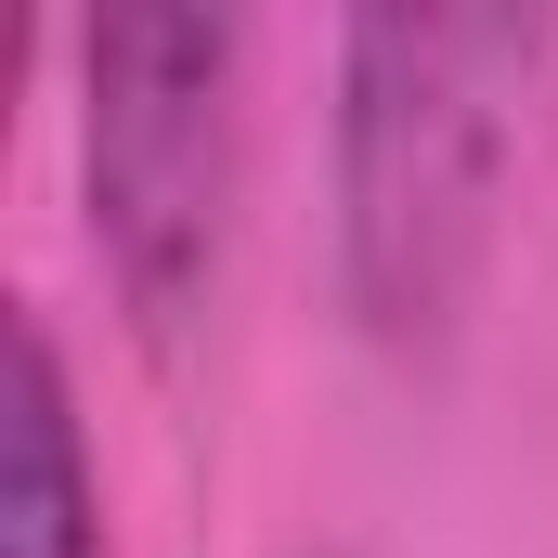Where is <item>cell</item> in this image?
Segmentation results:
<instances>
[{"mask_svg":"<svg viewBox=\"0 0 558 558\" xmlns=\"http://www.w3.org/2000/svg\"><path fill=\"white\" fill-rule=\"evenodd\" d=\"M507 65H533L507 13H364L338 39V260L377 338H441L481 274Z\"/></svg>","mask_w":558,"mask_h":558,"instance_id":"1","label":"cell"},{"mask_svg":"<svg viewBox=\"0 0 558 558\" xmlns=\"http://www.w3.org/2000/svg\"><path fill=\"white\" fill-rule=\"evenodd\" d=\"M234 78L247 26L195 0H118L78 26V182H92V260L143 338L169 351L234 247Z\"/></svg>","mask_w":558,"mask_h":558,"instance_id":"2","label":"cell"},{"mask_svg":"<svg viewBox=\"0 0 558 558\" xmlns=\"http://www.w3.org/2000/svg\"><path fill=\"white\" fill-rule=\"evenodd\" d=\"M0 558H105V481L39 312H13V377H0Z\"/></svg>","mask_w":558,"mask_h":558,"instance_id":"3","label":"cell"},{"mask_svg":"<svg viewBox=\"0 0 558 558\" xmlns=\"http://www.w3.org/2000/svg\"><path fill=\"white\" fill-rule=\"evenodd\" d=\"M546 52H558V26H546Z\"/></svg>","mask_w":558,"mask_h":558,"instance_id":"4","label":"cell"}]
</instances>
